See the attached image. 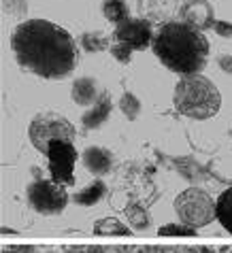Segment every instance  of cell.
I'll use <instances>...</instances> for the list:
<instances>
[{"instance_id": "1", "label": "cell", "mask_w": 232, "mask_h": 253, "mask_svg": "<svg viewBox=\"0 0 232 253\" xmlns=\"http://www.w3.org/2000/svg\"><path fill=\"white\" fill-rule=\"evenodd\" d=\"M11 51L17 66L41 79H66L79 64L75 39L47 19H24L11 32Z\"/></svg>"}, {"instance_id": "2", "label": "cell", "mask_w": 232, "mask_h": 253, "mask_svg": "<svg viewBox=\"0 0 232 253\" xmlns=\"http://www.w3.org/2000/svg\"><path fill=\"white\" fill-rule=\"evenodd\" d=\"M151 51L171 73L179 77L200 75L209 62V41L184 22H166L153 34Z\"/></svg>"}, {"instance_id": "3", "label": "cell", "mask_w": 232, "mask_h": 253, "mask_svg": "<svg viewBox=\"0 0 232 253\" xmlns=\"http://www.w3.org/2000/svg\"><path fill=\"white\" fill-rule=\"evenodd\" d=\"M173 104L184 117L207 122L213 119L222 109V94L217 85L205 75L179 77L173 92Z\"/></svg>"}, {"instance_id": "4", "label": "cell", "mask_w": 232, "mask_h": 253, "mask_svg": "<svg viewBox=\"0 0 232 253\" xmlns=\"http://www.w3.org/2000/svg\"><path fill=\"white\" fill-rule=\"evenodd\" d=\"M28 138H30L34 149L45 156L53 140H70V143H75L77 130L62 113L43 111V113L34 115L30 126H28Z\"/></svg>"}, {"instance_id": "5", "label": "cell", "mask_w": 232, "mask_h": 253, "mask_svg": "<svg viewBox=\"0 0 232 253\" xmlns=\"http://www.w3.org/2000/svg\"><path fill=\"white\" fill-rule=\"evenodd\" d=\"M175 213H177L179 221L186 226L198 230L209 226L211 221H215V200L211 198L200 187H187L184 189L177 198H175Z\"/></svg>"}, {"instance_id": "6", "label": "cell", "mask_w": 232, "mask_h": 253, "mask_svg": "<svg viewBox=\"0 0 232 253\" xmlns=\"http://www.w3.org/2000/svg\"><path fill=\"white\" fill-rule=\"evenodd\" d=\"M26 200L32 211L39 215L53 217L60 215L68 205V192L66 185L55 183L53 179H37L26 189Z\"/></svg>"}, {"instance_id": "7", "label": "cell", "mask_w": 232, "mask_h": 253, "mask_svg": "<svg viewBox=\"0 0 232 253\" xmlns=\"http://www.w3.org/2000/svg\"><path fill=\"white\" fill-rule=\"evenodd\" d=\"M47 162H49V174L55 183L62 185H75V162H77V149L70 140H53L47 149Z\"/></svg>"}, {"instance_id": "8", "label": "cell", "mask_w": 232, "mask_h": 253, "mask_svg": "<svg viewBox=\"0 0 232 253\" xmlns=\"http://www.w3.org/2000/svg\"><path fill=\"white\" fill-rule=\"evenodd\" d=\"M115 41L117 43H124L132 47L135 51L139 49H147L153 43V28L151 24L143 17H128L126 22H122L119 26H115Z\"/></svg>"}, {"instance_id": "9", "label": "cell", "mask_w": 232, "mask_h": 253, "mask_svg": "<svg viewBox=\"0 0 232 253\" xmlns=\"http://www.w3.org/2000/svg\"><path fill=\"white\" fill-rule=\"evenodd\" d=\"M179 22L196 28V30H209L215 24V9L209 0H187L179 9Z\"/></svg>"}, {"instance_id": "10", "label": "cell", "mask_w": 232, "mask_h": 253, "mask_svg": "<svg viewBox=\"0 0 232 253\" xmlns=\"http://www.w3.org/2000/svg\"><path fill=\"white\" fill-rule=\"evenodd\" d=\"M81 162L86 166V170L94 177H104L113 170V153L104 147H88L81 156Z\"/></svg>"}, {"instance_id": "11", "label": "cell", "mask_w": 232, "mask_h": 253, "mask_svg": "<svg viewBox=\"0 0 232 253\" xmlns=\"http://www.w3.org/2000/svg\"><path fill=\"white\" fill-rule=\"evenodd\" d=\"M111 111H113V102H111V94L102 92L100 98L90 107L86 113L81 115V126L83 130H98L100 126H104V122L111 117Z\"/></svg>"}, {"instance_id": "12", "label": "cell", "mask_w": 232, "mask_h": 253, "mask_svg": "<svg viewBox=\"0 0 232 253\" xmlns=\"http://www.w3.org/2000/svg\"><path fill=\"white\" fill-rule=\"evenodd\" d=\"M100 94H102V89L94 77H79V79L73 81V87H70L73 102L79 104V107H88V109L100 98Z\"/></svg>"}, {"instance_id": "13", "label": "cell", "mask_w": 232, "mask_h": 253, "mask_svg": "<svg viewBox=\"0 0 232 253\" xmlns=\"http://www.w3.org/2000/svg\"><path fill=\"white\" fill-rule=\"evenodd\" d=\"M104 194H107V185H104L100 179H96L92 183H88L83 189H79V192L73 196V202L77 207H94L104 198Z\"/></svg>"}, {"instance_id": "14", "label": "cell", "mask_w": 232, "mask_h": 253, "mask_svg": "<svg viewBox=\"0 0 232 253\" xmlns=\"http://www.w3.org/2000/svg\"><path fill=\"white\" fill-rule=\"evenodd\" d=\"M130 230L132 228L117 217H102V219H96L92 226V232L98 236H130Z\"/></svg>"}, {"instance_id": "15", "label": "cell", "mask_w": 232, "mask_h": 253, "mask_svg": "<svg viewBox=\"0 0 232 253\" xmlns=\"http://www.w3.org/2000/svg\"><path fill=\"white\" fill-rule=\"evenodd\" d=\"M215 217L222 223V228L232 234V187L224 189L220 198L215 200Z\"/></svg>"}, {"instance_id": "16", "label": "cell", "mask_w": 232, "mask_h": 253, "mask_svg": "<svg viewBox=\"0 0 232 253\" xmlns=\"http://www.w3.org/2000/svg\"><path fill=\"white\" fill-rule=\"evenodd\" d=\"M102 15L107 22L119 26L130 17V6L126 0H104L102 2Z\"/></svg>"}, {"instance_id": "17", "label": "cell", "mask_w": 232, "mask_h": 253, "mask_svg": "<svg viewBox=\"0 0 232 253\" xmlns=\"http://www.w3.org/2000/svg\"><path fill=\"white\" fill-rule=\"evenodd\" d=\"M81 47L86 49L90 53H100V51H107L111 49V43H109V37L104 34L102 30H90V32H83L81 39H79Z\"/></svg>"}, {"instance_id": "18", "label": "cell", "mask_w": 232, "mask_h": 253, "mask_svg": "<svg viewBox=\"0 0 232 253\" xmlns=\"http://www.w3.org/2000/svg\"><path fill=\"white\" fill-rule=\"evenodd\" d=\"M126 219H128V226L132 230H147L149 228V213L143 209V207H139V205H130V207H126Z\"/></svg>"}, {"instance_id": "19", "label": "cell", "mask_w": 232, "mask_h": 253, "mask_svg": "<svg viewBox=\"0 0 232 253\" xmlns=\"http://www.w3.org/2000/svg\"><path fill=\"white\" fill-rule=\"evenodd\" d=\"M119 111L126 115L128 122H135L140 115V111H143V104H140V100L132 92H124L122 98H119Z\"/></svg>"}, {"instance_id": "20", "label": "cell", "mask_w": 232, "mask_h": 253, "mask_svg": "<svg viewBox=\"0 0 232 253\" xmlns=\"http://www.w3.org/2000/svg\"><path fill=\"white\" fill-rule=\"evenodd\" d=\"M2 15L9 19H24L28 15V0H2Z\"/></svg>"}, {"instance_id": "21", "label": "cell", "mask_w": 232, "mask_h": 253, "mask_svg": "<svg viewBox=\"0 0 232 253\" xmlns=\"http://www.w3.org/2000/svg\"><path fill=\"white\" fill-rule=\"evenodd\" d=\"M158 236H196V230L186 223H166L158 230Z\"/></svg>"}, {"instance_id": "22", "label": "cell", "mask_w": 232, "mask_h": 253, "mask_svg": "<svg viewBox=\"0 0 232 253\" xmlns=\"http://www.w3.org/2000/svg\"><path fill=\"white\" fill-rule=\"evenodd\" d=\"M111 55H113V58L119 62V64H130V60H132V53H135V49L132 47H128V45H124V43H115L111 45Z\"/></svg>"}, {"instance_id": "23", "label": "cell", "mask_w": 232, "mask_h": 253, "mask_svg": "<svg viewBox=\"0 0 232 253\" xmlns=\"http://www.w3.org/2000/svg\"><path fill=\"white\" fill-rule=\"evenodd\" d=\"M217 37H222V39H232V24L226 22V19H215V24L213 28H211Z\"/></svg>"}, {"instance_id": "24", "label": "cell", "mask_w": 232, "mask_h": 253, "mask_svg": "<svg viewBox=\"0 0 232 253\" xmlns=\"http://www.w3.org/2000/svg\"><path fill=\"white\" fill-rule=\"evenodd\" d=\"M217 66H220L222 73L232 75V55H230V53H222V55H217Z\"/></svg>"}]
</instances>
